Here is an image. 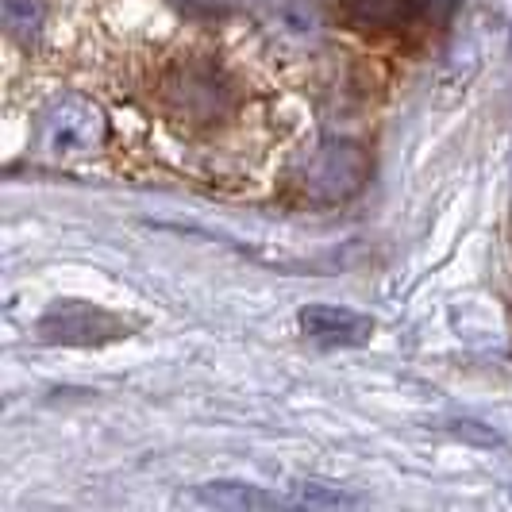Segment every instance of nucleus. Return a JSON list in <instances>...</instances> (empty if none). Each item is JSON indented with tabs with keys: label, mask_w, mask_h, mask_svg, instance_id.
<instances>
[{
	"label": "nucleus",
	"mask_w": 512,
	"mask_h": 512,
	"mask_svg": "<svg viewBox=\"0 0 512 512\" xmlns=\"http://www.w3.org/2000/svg\"><path fill=\"white\" fill-rule=\"evenodd\" d=\"M158 112L193 139H212L243 112V81L224 58L208 51L181 54L154 85Z\"/></svg>",
	"instance_id": "1"
},
{
	"label": "nucleus",
	"mask_w": 512,
	"mask_h": 512,
	"mask_svg": "<svg viewBox=\"0 0 512 512\" xmlns=\"http://www.w3.org/2000/svg\"><path fill=\"white\" fill-rule=\"evenodd\" d=\"M459 0H339V16L351 27H366L378 35L420 39L451 20Z\"/></svg>",
	"instance_id": "2"
},
{
	"label": "nucleus",
	"mask_w": 512,
	"mask_h": 512,
	"mask_svg": "<svg viewBox=\"0 0 512 512\" xmlns=\"http://www.w3.org/2000/svg\"><path fill=\"white\" fill-rule=\"evenodd\" d=\"M366 170H370V158L359 143H332L308 162L305 197L316 205H339L351 193H359Z\"/></svg>",
	"instance_id": "3"
},
{
	"label": "nucleus",
	"mask_w": 512,
	"mask_h": 512,
	"mask_svg": "<svg viewBox=\"0 0 512 512\" xmlns=\"http://www.w3.org/2000/svg\"><path fill=\"white\" fill-rule=\"evenodd\" d=\"M104 120L85 97H58L43 116V147L54 154H85L101 147Z\"/></svg>",
	"instance_id": "4"
},
{
	"label": "nucleus",
	"mask_w": 512,
	"mask_h": 512,
	"mask_svg": "<svg viewBox=\"0 0 512 512\" xmlns=\"http://www.w3.org/2000/svg\"><path fill=\"white\" fill-rule=\"evenodd\" d=\"M39 332L47 339H58V343H101V339H112L120 335V324L93 305H81V301H66V305L51 308L39 324Z\"/></svg>",
	"instance_id": "5"
},
{
	"label": "nucleus",
	"mask_w": 512,
	"mask_h": 512,
	"mask_svg": "<svg viewBox=\"0 0 512 512\" xmlns=\"http://www.w3.org/2000/svg\"><path fill=\"white\" fill-rule=\"evenodd\" d=\"M301 332L320 347H362L374 332V324L351 308L308 305L301 308Z\"/></svg>",
	"instance_id": "6"
},
{
	"label": "nucleus",
	"mask_w": 512,
	"mask_h": 512,
	"mask_svg": "<svg viewBox=\"0 0 512 512\" xmlns=\"http://www.w3.org/2000/svg\"><path fill=\"white\" fill-rule=\"evenodd\" d=\"M201 505H212V509H270L274 497L258 493L255 486H243V482H216V486L201 489Z\"/></svg>",
	"instance_id": "7"
},
{
	"label": "nucleus",
	"mask_w": 512,
	"mask_h": 512,
	"mask_svg": "<svg viewBox=\"0 0 512 512\" xmlns=\"http://www.w3.org/2000/svg\"><path fill=\"white\" fill-rule=\"evenodd\" d=\"M47 20V4L43 0H4V27L12 35H35Z\"/></svg>",
	"instance_id": "8"
}]
</instances>
